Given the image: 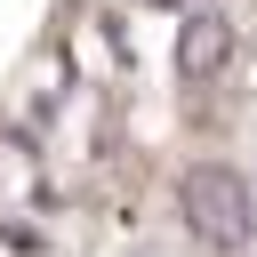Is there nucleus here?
I'll return each instance as SVG.
<instances>
[{
    "mask_svg": "<svg viewBox=\"0 0 257 257\" xmlns=\"http://www.w3.org/2000/svg\"><path fill=\"white\" fill-rule=\"evenodd\" d=\"M177 201H185V225H193L209 249H241V241L257 233V193H249V177H241V169L201 161V169H185Z\"/></svg>",
    "mask_w": 257,
    "mask_h": 257,
    "instance_id": "1",
    "label": "nucleus"
},
{
    "mask_svg": "<svg viewBox=\"0 0 257 257\" xmlns=\"http://www.w3.org/2000/svg\"><path fill=\"white\" fill-rule=\"evenodd\" d=\"M225 48H233L225 16H217V8H193V16H185V32H177V64H185L193 80H209V72L225 64Z\"/></svg>",
    "mask_w": 257,
    "mask_h": 257,
    "instance_id": "2",
    "label": "nucleus"
}]
</instances>
